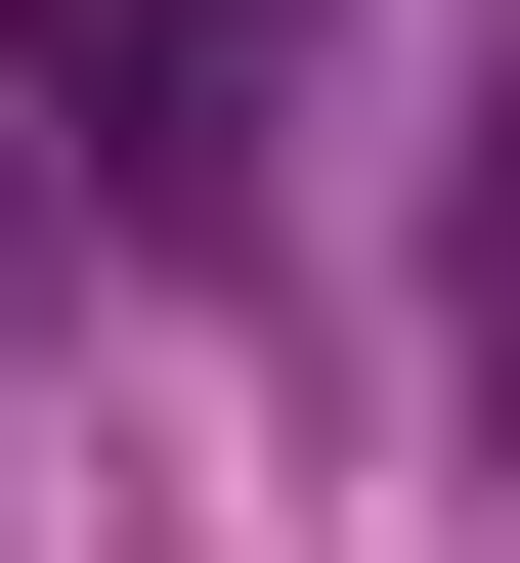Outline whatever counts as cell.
I'll return each mask as SVG.
<instances>
[{"mask_svg": "<svg viewBox=\"0 0 520 563\" xmlns=\"http://www.w3.org/2000/svg\"><path fill=\"white\" fill-rule=\"evenodd\" d=\"M261 44H303V0H0V131H87L131 217H218V131H261Z\"/></svg>", "mask_w": 520, "mask_h": 563, "instance_id": "6da1fadb", "label": "cell"}]
</instances>
